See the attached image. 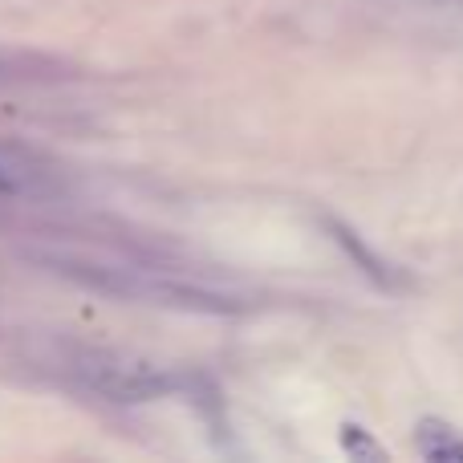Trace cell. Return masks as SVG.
<instances>
[{
    "label": "cell",
    "mask_w": 463,
    "mask_h": 463,
    "mask_svg": "<svg viewBox=\"0 0 463 463\" xmlns=\"http://www.w3.org/2000/svg\"><path fill=\"white\" fill-rule=\"evenodd\" d=\"M419 451H423V459H435V463L463 459V439L448 423L423 419V423H419Z\"/></svg>",
    "instance_id": "cell-1"
},
{
    "label": "cell",
    "mask_w": 463,
    "mask_h": 463,
    "mask_svg": "<svg viewBox=\"0 0 463 463\" xmlns=\"http://www.w3.org/2000/svg\"><path fill=\"white\" fill-rule=\"evenodd\" d=\"M342 448H345V456H354V459H386V451L378 448L374 439H366V431L354 423L342 427Z\"/></svg>",
    "instance_id": "cell-2"
},
{
    "label": "cell",
    "mask_w": 463,
    "mask_h": 463,
    "mask_svg": "<svg viewBox=\"0 0 463 463\" xmlns=\"http://www.w3.org/2000/svg\"><path fill=\"white\" fill-rule=\"evenodd\" d=\"M329 228H334V240H337V244H345V248H350V252H354V256H358V260H362V264H366V272H370V277H386V269H383V264H378V260H374V256H370V252H366V248H362V244H358V236H354V232H350V228H342V224H329Z\"/></svg>",
    "instance_id": "cell-3"
},
{
    "label": "cell",
    "mask_w": 463,
    "mask_h": 463,
    "mask_svg": "<svg viewBox=\"0 0 463 463\" xmlns=\"http://www.w3.org/2000/svg\"><path fill=\"white\" fill-rule=\"evenodd\" d=\"M0 187H8V179H5V175H0Z\"/></svg>",
    "instance_id": "cell-4"
}]
</instances>
